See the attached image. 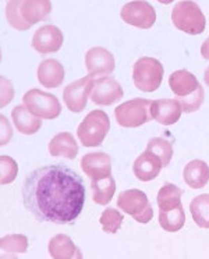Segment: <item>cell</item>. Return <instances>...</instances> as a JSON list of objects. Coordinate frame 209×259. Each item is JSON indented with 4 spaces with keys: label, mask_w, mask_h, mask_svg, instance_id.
<instances>
[{
    "label": "cell",
    "mask_w": 209,
    "mask_h": 259,
    "mask_svg": "<svg viewBox=\"0 0 209 259\" xmlns=\"http://www.w3.org/2000/svg\"><path fill=\"white\" fill-rule=\"evenodd\" d=\"M23 201L36 220L67 225L77 219L84 208V181L64 164L44 166L25 177Z\"/></svg>",
    "instance_id": "1"
},
{
    "label": "cell",
    "mask_w": 209,
    "mask_h": 259,
    "mask_svg": "<svg viewBox=\"0 0 209 259\" xmlns=\"http://www.w3.org/2000/svg\"><path fill=\"white\" fill-rule=\"evenodd\" d=\"M51 12L49 0H12L6 7L7 21L18 31H25L34 24L46 20Z\"/></svg>",
    "instance_id": "2"
},
{
    "label": "cell",
    "mask_w": 209,
    "mask_h": 259,
    "mask_svg": "<svg viewBox=\"0 0 209 259\" xmlns=\"http://www.w3.org/2000/svg\"><path fill=\"white\" fill-rule=\"evenodd\" d=\"M110 130V120L103 110H92L78 125L77 136L84 147H99Z\"/></svg>",
    "instance_id": "3"
},
{
    "label": "cell",
    "mask_w": 209,
    "mask_h": 259,
    "mask_svg": "<svg viewBox=\"0 0 209 259\" xmlns=\"http://www.w3.org/2000/svg\"><path fill=\"white\" fill-rule=\"evenodd\" d=\"M163 66L153 57H142L134 63L133 81L140 91L153 92L162 84Z\"/></svg>",
    "instance_id": "4"
},
{
    "label": "cell",
    "mask_w": 209,
    "mask_h": 259,
    "mask_svg": "<svg viewBox=\"0 0 209 259\" xmlns=\"http://www.w3.org/2000/svg\"><path fill=\"white\" fill-rule=\"evenodd\" d=\"M172 21L177 29L188 35L202 34L205 17L201 9L194 2H179L172 12Z\"/></svg>",
    "instance_id": "5"
},
{
    "label": "cell",
    "mask_w": 209,
    "mask_h": 259,
    "mask_svg": "<svg viewBox=\"0 0 209 259\" xmlns=\"http://www.w3.org/2000/svg\"><path fill=\"white\" fill-rule=\"evenodd\" d=\"M151 103H152L151 101L141 99V98H136V99L121 103L114 110L116 121L126 128L141 127L142 124L152 120V116L149 112Z\"/></svg>",
    "instance_id": "6"
},
{
    "label": "cell",
    "mask_w": 209,
    "mask_h": 259,
    "mask_svg": "<svg viewBox=\"0 0 209 259\" xmlns=\"http://www.w3.org/2000/svg\"><path fill=\"white\" fill-rule=\"evenodd\" d=\"M117 206L124 213L131 214L138 223L145 225L153 218V209L148 201L145 192L140 190H127L120 192L117 198Z\"/></svg>",
    "instance_id": "7"
},
{
    "label": "cell",
    "mask_w": 209,
    "mask_h": 259,
    "mask_svg": "<svg viewBox=\"0 0 209 259\" xmlns=\"http://www.w3.org/2000/svg\"><path fill=\"white\" fill-rule=\"evenodd\" d=\"M23 105L34 116L39 118H46V120H53L59 117L62 112L60 102L56 96L42 92L40 90L28 91L23 98Z\"/></svg>",
    "instance_id": "8"
},
{
    "label": "cell",
    "mask_w": 209,
    "mask_h": 259,
    "mask_svg": "<svg viewBox=\"0 0 209 259\" xmlns=\"http://www.w3.org/2000/svg\"><path fill=\"white\" fill-rule=\"evenodd\" d=\"M94 85H95V79L92 75H88L75 82H71L64 88L63 99L70 112L81 113L84 110Z\"/></svg>",
    "instance_id": "9"
},
{
    "label": "cell",
    "mask_w": 209,
    "mask_h": 259,
    "mask_svg": "<svg viewBox=\"0 0 209 259\" xmlns=\"http://www.w3.org/2000/svg\"><path fill=\"white\" fill-rule=\"evenodd\" d=\"M121 18L123 21L130 24L133 27L137 28L148 29L153 27V24L156 21V12L149 3L147 2H141V0H136V2H130L127 3L123 9H121Z\"/></svg>",
    "instance_id": "10"
},
{
    "label": "cell",
    "mask_w": 209,
    "mask_h": 259,
    "mask_svg": "<svg viewBox=\"0 0 209 259\" xmlns=\"http://www.w3.org/2000/svg\"><path fill=\"white\" fill-rule=\"evenodd\" d=\"M124 95L121 85L114 78L102 77L95 79V85L91 92V99L99 106H109L120 101Z\"/></svg>",
    "instance_id": "11"
},
{
    "label": "cell",
    "mask_w": 209,
    "mask_h": 259,
    "mask_svg": "<svg viewBox=\"0 0 209 259\" xmlns=\"http://www.w3.org/2000/svg\"><path fill=\"white\" fill-rule=\"evenodd\" d=\"M85 66L92 77L112 74L114 70V57L108 49L96 46L87 52Z\"/></svg>",
    "instance_id": "12"
},
{
    "label": "cell",
    "mask_w": 209,
    "mask_h": 259,
    "mask_svg": "<svg viewBox=\"0 0 209 259\" xmlns=\"http://www.w3.org/2000/svg\"><path fill=\"white\" fill-rule=\"evenodd\" d=\"M63 32L55 25H45L42 28L36 29L32 38V48L38 53H55L63 45Z\"/></svg>",
    "instance_id": "13"
},
{
    "label": "cell",
    "mask_w": 209,
    "mask_h": 259,
    "mask_svg": "<svg viewBox=\"0 0 209 259\" xmlns=\"http://www.w3.org/2000/svg\"><path fill=\"white\" fill-rule=\"evenodd\" d=\"M81 169L91 180H101L112 173V159L103 152L87 153L81 159Z\"/></svg>",
    "instance_id": "14"
},
{
    "label": "cell",
    "mask_w": 209,
    "mask_h": 259,
    "mask_svg": "<svg viewBox=\"0 0 209 259\" xmlns=\"http://www.w3.org/2000/svg\"><path fill=\"white\" fill-rule=\"evenodd\" d=\"M149 112L153 120L159 124L172 125L179 121L183 109L177 99H158L151 103Z\"/></svg>",
    "instance_id": "15"
},
{
    "label": "cell",
    "mask_w": 209,
    "mask_h": 259,
    "mask_svg": "<svg viewBox=\"0 0 209 259\" xmlns=\"http://www.w3.org/2000/svg\"><path fill=\"white\" fill-rule=\"evenodd\" d=\"M162 167L163 166H162L160 159L147 151L136 159V162L133 164V171L138 180L151 181L158 177Z\"/></svg>",
    "instance_id": "16"
},
{
    "label": "cell",
    "mask_w": 209,
    "mask_h": 259,
    "mask_svg": "<svg viewBox=\"0 0 209 259\" xmlns=\"http://www.w3.org/2000/svg\"><path fill=\"white\" fill-rule=\"evenodd\" d=\"M64 77V67L55 59H46L38 67V79L45 88H57L63 84Z\"/></svg>",
    "instance_id": "17"
},
{
    "label": "cell",
    "mask_w": 209,
    "mask_h": 259,
    "mask_svg": "<svg viewBox=\"0 0 209 259\" xmlns=\"http://www.w3.org/2000/svg\"><path fill=\"white\" fill-rule=\"evenodd\" d=\"M49 253L55 259H81L82 253L66 234H57L49 241Z\"/></svg>",
    "instance_id": "18"
},
{
    "label": "cell",
    "mask_w": 209,
    "mask_h": 259,
    "mask_svg": "<svg viewBox=\"0 0 209 259\" xmlns=\"http://www.w3.org/2000/svg\"><path fill=\"white\" fill-rule=\"evenodd\" d=\"M169 85L173 94L179 98L191 95L192 92H195L201 87L198 79L195 78V75L187 70H179V71L170 74Z\"/></svg>",
    "instance_id": "19"
},
{
    "label": "cell",
    "mask_w": 209,
    "mask_h": 259,
    "mask_svg": "<svg viewBox=\"0 0 209 259\" xmlns=\"http://www.w3.org/2000/svg\"><path fill=\"white\" fill-rule=\"evenodd\" d=\"M49 153L55 158L74 159L78 153V145L70 133H60L49 142Z\"/></svg>",
    "instance_id": "20"
},
{
    "label": "cell",
    "mask_w": 209,
    "mask_h": 259,
    "mask_svg": "<svg viewBox=\"0 0 209 259\" xmlns=\"http://www.w3.org/2000/svg\"><path fill=\"white\" fill-rule=\"evenodd\" d=\"M183 179L192 190L202 188L209 181V166L203 160H191L184 167Z\"/></svg>",
    "instance_id": "21"
},
{
    "label": "cell",
    "mask_w": 209,
    "mask_h": 259,
    "mask_svg": "<svg viewBox=\"0 0 209 259\" xmlns=\"http://www.w3.org/2000/svg\"><path fill=\"white\" fill-rule=\"evenodd\" d=\"M12 117L18 131L21 134H25V136H31V134L38 133L40 125H42V118L34 116L24 105L16 106L13 109Z\"/></svg>",
    "instance_id": "22"
},
{
    "label": "cell",
    "mask_w": 209,
    "mask_h": 259,
    "mask_svg": "<svg viewBox=\"0 0 209 259\" xmlns=\"http://www.w3.org/2000/svg\"><path fill=\"white\" fill-rule=\"evenodd\" d=\"M91 188L94 202L98 205H108L116 191V181L110 175L101 180H91Z\"/></svg>",
    "instance_id": "23"
},
{
    "label": "cell",
    "mask_w": 209,
    "mask_h": 259,
    "mask_svg": "<svg viewBox=\"0 0 209 259\" xmlns=\"http://www.w3.org/2000/svg\"><path fill=\"white\" fill-rule=\"evenodd\" d=\"M186 223V213L183 206L170 210H159V225L164 231L176 233L183 229Z\"/></svg>",
    "instance_id": "24"
},
{
    "label": "cell",
    "mask_w": 209,
    "mask_h": 259,
    "mask_svg": "<svg viewBox=\"0 0 209 259\" xmlns=\"http://www.w3.org/2000/svg\"><path fill=\"white\" fill-rule=\"evenodd\" d=\"M190 212L198 227L209 229V194L194 198L190 203Z\"/></svg>",
    "instance_id": "25"
},
{
    "label": "cell",
    "mask_w": 209,
    "mask_h": 259,
    "mask_svg": "<svg viewBox=\"0 0 209 259\" xmlns=\"http://www.w3.org/2000/svg\"><path fill=\"white\" fill-rule=\"evenodd\" d=\"M183 191L175 184H166L158 192L159 210H170L181 206Z\"/></svg>",
    "instance_id": "26"
},
{
    "label": "cell",
    "mask_w": 209,
    "mask_h": 259,
    "mask_svg": "<svg viewBox=\"0 0 209 259\" xmlns=\"http://www.w3.org/2000/svg\"><path fill=\"white\" fill-rule=\"evenodd\" d=\"M147 151L153 153L155 156H158L163 167H166L170 163L172 158H173V147L164 138H152L151 141L148 142Z\"/></svg>",
    "instance_id": "27"
},
{
    "label": "cell",
    "mask_w": 209,
    "mask_h": 259,
    "mask_svg": "<svg viewBox=\"0 0 209 259\" xmlns=\"http://www.w3.org/2000/svg\"><path fill=\"white\" fill-rule=\"evenodd\" d=\"M0 248L3 252L24 253L28 248V238L23 234H10L0 240Z\"/></svg>",
    "instance_id": "28"
},
{
    "label": "cell",
    "mask_w": 209,
    "mask_h": 259,
    "mask_svg": "<svg viewBox=\"0 0 209 259\" xmlns=\"http://www.w3.org/2000/svg\"><path fill=\"white\" fill-rule=\"evenodd\" d=\"M123 214L120 213L117 209L109 208L106 210H103V213L101 214V222L102 229L105 233H110V234H114L120 230V227L123 225Z\"/></svg>",
    "instance_id": "29"
},
{
    "label": "cell",
    "mask_w": 209,
    "mask_h": 259,
    "mask_svg": "<svg viewBox=\"0 0 209 259\" xmlns=\"http://www.w3.org/2000/svg\"><path fill=\"white\" fill-rule=\"evenodd\" d=\"M203 98H205V94H203L202 87H199L195 92H192L191 95L179 98L177 101L180 102L183 112L192 113V112H197L198 109L201 107V105H202V102H203Z\"/></svg>",
    "instance_id": "30"
},
{
    "label": "cell",
    "mask_w": 209,
    "mask_h": 259,
    "mask_svg": "<svg viewBox=\"0 0 209 259\" xmlns=\"http://www.w3.org/2000/svg\"><path fill=\"white\" fill-rule=\"evenodd\" d=\"M0 166H2V184H9V183L16 180L18 166L14 159L9 158V156H2Z\"/></svg>",
    "instance_id": "31"
},
{
    "label": "cell",
    "mask_w": 209,
    "mask_h": 259,
    "mask_svg": "<svg viewBox=\"0 0 209 259\" xmlns=\"http://www.w3.org/2000/svg\"><path fill=\"white\" fill-rule=\"evenodd\" d=\"M2 145H6L7 142L12 140L13 131H12V125L10 123L7 121V118L5 116H2Z\"/></svg>",
    "instance_id": "32"
},
{
    "label": "cell",
    "mask_w": 209,
    "mask_h": 259,
    "mask_svg": "<svg viewBox=\"0 0 209 259\" xmlns=\"http://www.w3.org/2000/svg\"><path fill=\"white\" fill-rule=\"evenodd\" d=\"M201 55H202L203 59L209 60V38L202 44L201 46Z\"/></svg>",
    "instance_id": "33"
},
{
    "label": "cell",
    "mask_w": 209,
    "mask_h": 259,
    "mask_svg": "<svg viewBox=\"0 0 209 259\" xmlns=\"http://www.w3.org/2000/svg\"><path fill=\"white\" fill-rule=\"evenodd\" d=\"M203 81H205V84L209 85V67L205 70V74H203Z\"/></svg>",
    "instance_id": "34"
}]
</instances>
